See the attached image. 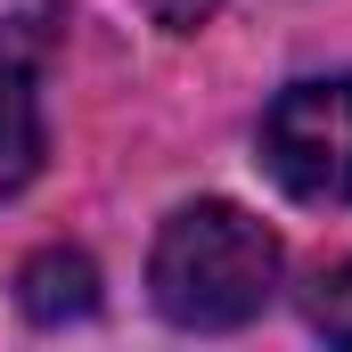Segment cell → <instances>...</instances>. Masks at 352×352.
<instances>
[{
	"mask_svg": "<svg viewBox=\"0 0 352 352\" xmlns=\"http://www.w3.org/2000/svg\"><path fill=\"white\" fill-rule=\"evenodd\" d=\"M148 295L173 328H246L278 295V238L230 197L180 205L156 230Z\"/></svg>",
	"mask_w": 352,
	"mask_h": 352,
	"instance_id": "cell-1",
	"label": "cell"
},
{
	"mask_svg": "<svg viewBox=\"0 0 352 352\" xmlns=\"http://www.w3.org/2000/svg\"><path fill=\"white\" fill-rule=\"evenodd\" d=\"M263 164L303 205H352V74H320L270 98Z\"/></svg>",
	"mask_w": 352,
	"mask_h": 352,
	"instance_id": "cell-2",
	"label": "cell"
},
{
	"mask_svg": "<svg viewBox=\"0 0 352 352\" xmlns=\"http://www.w3.org/2000/svg\"><path fill=\"white\" fill-rule=\"evenodd\" d=\"M16 303H25L41 328L90 320V311H98V270H90V254H74V246H41L33 263L16 270Z\"/></svg>",
	"mask_w": 352,
	"mask_h": 352,
	"instance_id": "cell-3",
	"label": "cell"
},
{
	"mask_svg": "<svg viewBox=\"0 0 352 352\" xmlns=\"http://www.w3.org/2000/svg\"><path fill=\"white\" fill-rule=\"evenodd\" d=\"M33 173H41V98L33 74L0 50V197H16Z\"/></svg>",
	"mask_w": 352,
	"mask_h": 352,
	"instance_id": "cell-4",
	"label": "cell"
},
{
	"mask_svg": "<svg viewBox=\"0 0 352 352\" xmlns=\"http://www.w3.org/2000/svg\"><path fill=\"white\" fill-rule=\"evenodd\" d=\"M311 328L336 336V344H352V263H336L328 278H320V295H311Z\"/></svg>",
	"mask_w": 352,
	"mask_h": 352,
	"instance_id": "cell-5",
	"label": "cell"
},
{
	"mask_svg": "<svg viewBox=\"0 0 352 352\" xmlns=\"http://www.w3.org/2000/svg\"><path fill=\"white\" fill-rule=\"evenodd\" d=\"M205 8H213V0H156V25H173V33H197V25H205Z\"/></svg>",
	"mask_w": 352,
	"mask_h": 352,
	"instance_id": "cell-6",
	"label": "cell"
}]
</instances>
